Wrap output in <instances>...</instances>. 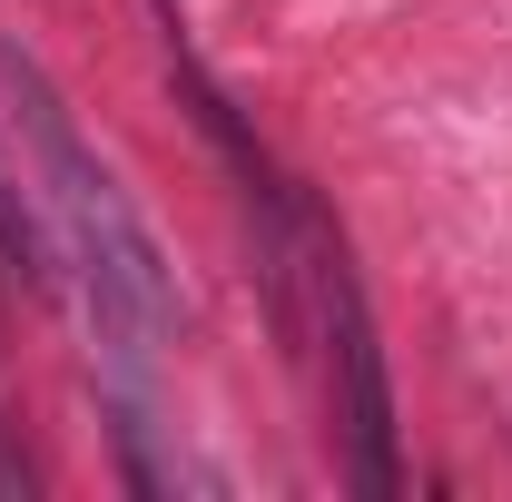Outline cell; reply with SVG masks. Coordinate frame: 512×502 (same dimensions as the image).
<instances>
[{
	"instance_id": "6da1fadb",
	"label": "cell",
	"mask_w": 512,
	"mask_h": 502,
	"mask_svg": "<svg viewBox=\"0 0 512 502\" xmlns=\"http://www.w3.org/2000/svg\"><path fill=\"white\" fill-rule=\"evenodd\" d=\"M0 89L20 109V138H30V168H40V197L60 217V247L79 266V296H89V325H99V355L119 365L128 384L148 375L158 335L178 325V296H168V266H158V237L138 227V207L119 197V178L89 158V138L69 128L60 89L0 40Z\"/></svg>"
},
{
	"instance_id": "7a4b0ae2",
	"label": "cell",
	"mask_w": 512,
	"mask_h": 502,
	"mask_svg": "<svg viewBox=\"0 0 512 502\" xmlns=\"http://www.w3.org/2000/svg\"><path fill=\"white\" fill-rule=\"evenodd\" d=\"M296 286L316 296V345H325V394H335V434H345V473L365 502H394V384H384V345L365 286H355V256L335 247L306 207V247H296Z\"/></svg>"
},
{
	"instance_id": "3957f363",
	"label": "cell",
	"mask_w": 512,
	"mask_h": 502,
	"mask_svg": "<svg viewBox=\"0 0 512 502\" xmlns=\"http://www.w3.org/2000/svg\"><path fill=\"white\" fill-rule=\"evenodd\" d=\"M0 266L10 276H50L40 266V227H30V207H20V178L0 168Z\"/></svg>"
}]
</instances>
